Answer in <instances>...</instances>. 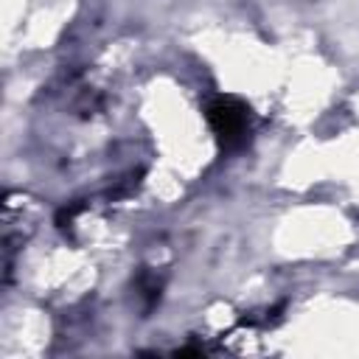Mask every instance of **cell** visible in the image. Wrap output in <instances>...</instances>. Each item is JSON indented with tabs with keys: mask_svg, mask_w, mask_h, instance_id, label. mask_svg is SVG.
Instances as JSON below:
<instances>
[{
	"mask_svg": "<svg viewBox=\"0 0 359 359\" xmlns=\"http://www.w3.org/2000/svg\"><path fill=\"white\" fill-rule=\"evenodd\" d=\"M247 121H250V107L241 104L233 95H219L208 104V123L216 132L219 143L224 149L241 146L247 137Z\"/></svg>",
	"mask_w": 359,
	"mask_h": 359,
	"instance_id": "cell-1",
	"label": "cell"
},
{
	"mask_svg": "<svg viewBox=\"0 0 359 359\" xmlns=\"http://www.w3.org/2000/svg\"><path fill=\"white\" fill-rule=\"evenodd\" d=\"M81 210H84V205H81V202H73V205H65V208H62V210L56 213V227H59V230H65V227H70V224H73V219H76V216H79Z\"/></svg>",
	"mask_w": 359,
	"mask_h": 359,
	"instance_id": "cell-2",
	"label": "cell"
}]
</instances>
